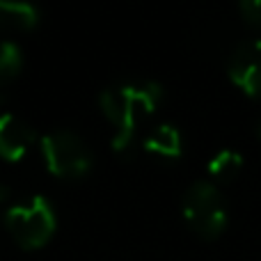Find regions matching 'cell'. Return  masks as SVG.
<instances>
[{"instance_id":"cell-8","label":"cell","mask_w":261,"mask_h":261,"mask_svg":"<svg viewBox=\"0 0 261 261\" xmlns=\"http://www.w3.org/2000/svg\"><path fill=\"white\" fill-rule=\"evenodd\" d=\"M39 23V9L30 3L0 0V30H30Z\"/></svg>"},{"instance_id":"cell-5","label":"cell","mask_w":261,"mask_h":261,"mask_svg":"<svg viewBox=\"0 0 261 261\" xmlns=\"http://www.w3.org/2000/svg\"><path fill=\"white\" fill-rule=\"evenodd\" d=\"M229 78L241 92L261 96V39H245L229 58Z\"/></svg>"},{"instance_id":"cell-7","label":"cell","mask_w":261,"mask_h":261,"mask_svg":"<svg viewBox=\"0 0 261 261\" xmlns=\"http://www.w3.org/2000/svg\"><path fill=\"white\" fill-rule=\"evenodd\" d=\"M144 151L156 153L161 158H179L184 142H181V133L172 124H158L156 128H151L147 133L142 142Z\"/></svg>"},{"instance_id":"cell-2","label":"cell","mask_w":261,"mask_h":261,"mask_svg":"<svg viewBox=\"0 0 261 261\" xmlns=\"http://www.w3.org/2000/svg\"><path fill=\"white\" fill-rule=\"evenodd\" d=\"M5 227L21 248L37 250L48 243L50 236L55 234L58 218H55L53 204L44 195H35V197L7 208Z\"/></svg>"},{"instance_id":"cell-11","label":"cell","mask_w":261,"mask_h":261,"mask_svg":"<svg viewBox=\"0 0 261 261\" xmlns=\"http://www.w3.org/2000/svg\"><path fill=\"white\" fill-rule=\"evenodd\" d=\"M243 18L254 28H261V0H243L239 5Z\"/></svg>"},{"instance_id":"cell-4","label":"cell","mask_w":261,"mask_h":261,"mask_svg":"<svg viewBox=\"0 0 261 261\" xmlns=\"http://www.w3.org/2000/svg\"><path fill=\"white\" fill-rule=\"evenodd\" d=\"M46 170L55 176L78 179L92 167V151L73 130H53L41 138Z\"/></svg>"},{"instance_id":"cell-9","label":"cell","mask_w":261,"mask_h":261,"mask_svg":"<svg viewBox=\"0 0 261 261\" xmlns=\"http://www.w3.org/2000/svg\"><path fill=\"white\" fill-rule=\"evenodd\" d=\"M243 170V156L234 149H220L216 156L208 161V174L220 184L236 179L239 172Z\"/></svg>"},{"instance_id":"cell-12","label":"cell","mask_w":261,"mask_h":261,"mask_svg":"<svg viewBox=\"0 0 261 261\" xmlns=\"http://www.w3.org/2000/svg\"><path fill=\"white\" fill-rule=\"evenodd\" d=\"M5 195H7V190H5V188H0V202H3V197H5Z\"/></svg>"},{"instance_id":"cell-1","label":"cell","mask_w":261,"mask_h":261,"mask_svg":"<svg viewBox=\"0 0 261 261\" xmlns=\"http://www.w3.org/2000/svg\"><path fill=\"white\" fill-rule=\"evenodd\" d=\"M163 96V90L153 81H128L101 92L99 103L106 119L113 124V149L124 151L133 142L135 128L153 113Z\"/></svg>"},{"instance_id":"cell-13","label":"cell","mask_w":261,"mask_h":261,"mask_svg":"<svg viewBox=\"0 0 261 261\" xmlns=\"http://www.w3.org/2000/svg\"><path fill=\"white\" fill-rule=\"evenodd\" d=\"M259 133H261V126H259Z\"/></svg>"},{"instance_id":"cell-10","label":"cell","mask_w":261,"mask_h":261,"mask_svg":"<svg viewBox=\"0 0 261 261\" xmlns=\"http://www.w3.org/2000/svg\"><path fill=\"white\" fill-rule=\"evenodd\" d=\"M23 69V50L16 41H0V85L14 81Z\"/></svg>"},{"instance_id":"cell-3","label":"cell","mask_w":261,"mask_h":261,"mask_svg":"<svg viewBox=\"0 0 261 261\" xmlns=\"http://www.w3.org/2000/svg\"><path fill=\"white\" fill-rule=\"evenodd\" d=\"M186 225L204 239H216L227 227V204L222 193L208 181H195L181 202Z\"/></svg>"},{"instance_id":"cell-6","label":"cell","mask_w":261,"mask_h":261,"mask_svg":"<svg viewBox=\"0 0 261 261\" xmlns=\"http://www.w3.org/2000/svg\"><path fill=\"white\" fill-rule=\"evenodd\" d=\"M35 144V130L21 117L0 113V156L5 161H21Z\"/></svg>"}]
</instances>
